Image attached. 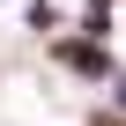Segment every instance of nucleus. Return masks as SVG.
<instances>
[{
  "label": "nucleus",
  "mask_w": 126,
  "mask_h": 126,
  "mask_svg": "<svg viewBox=\"0 0 126 126\" xmlns=\"http://www.w3.org/2000/svg\"><path fill=\"white\" fill-rule=\"evenodd\" d=\"M59 59H67V67H82V74H96V67H104V59H96L89 45H59Z\"/></svg>",
  "instance_id": "nucleus-1"
},
{
  "label": "nucleus",
  "mask_w": 126,
  "mask_h": 126,
  "mask_svg": "<svg viewBox=\"0 0 126 126\" xmlns=\"http://www.w3.org/2000/svg\"><path fill=\"white\" fill-rule=\"evenodd\" d=\"M119 96H126V82H119Z\"/></svg>",
  "instance_id": "nucleus-2"
}]
</instances>
